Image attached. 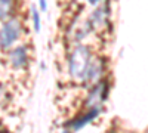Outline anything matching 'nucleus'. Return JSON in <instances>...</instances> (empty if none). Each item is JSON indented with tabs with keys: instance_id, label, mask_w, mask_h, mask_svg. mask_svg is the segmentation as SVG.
<instances>
[{
	"instance_id": "1",
	"label": "nucleus",
	"mask_w": 148,
	"mask_h": 133,
	"mask_svg": "<svg viewBox=\"0 0 148 133\" xmlns=\"http://www.w3.org/2000/svg\"><path fill=\"white\" fill-rule=\"evenodd\" d=\"M92 61V52L88 46L79 44L73 49L68 58V72L74 80L83 81L86 70Z\"/></svg>"
},
{
	"instance_id": "2",
	"label": "nucleus",
	"mask_w": 148,
	"mask_h": 133,
	"mask_svg": "<svg viewBox=\"0 0 148 133\" xmlns=\"http://www.w3.org/2000/svg\"><path fill=\"white\" fill-rule=\"evenodd\" d=\"M22 33V24L16 18H9L0 28V49H9Z\"/></svg>"
},
{
	"instance_id": "3",
	"label": "nucleus",
	"mask_w": 148,
	"mask_h": 133,
	"mask_svg": "<svg viewBox=\"0 0 148 133\" xmlns=\"http://www.w3.org/2000/svg\"><path fill=\"white\" fill-rule=\"evenodd\" d=\"M102 74H104V61L102 59H93L86 70V74H84V78L83 81L84 83H90V84H96L99 83L101 78H102Z\"/></svg>"
},
{
	"instance_id": "4",
	"label": "nucleus",
	"mask_w": 148,
	"mask_h": 133,
	"mask_svg": "<svg viewBox=\"0 0 148 133\" xmlns=\"http://www.w3.org/2000/svg\"><path fill=\"white\" fill-rule=\"evenodd\" d=\"M9 64L14 70H22L28 64V50L25 46H18L9 52Z\"/></svg>"
},
{
	"instance_id": "5",
	"label": "nucleus",
	"mask_w": 148,
	"mask_h": 133,
	"mask_svg": "<svg viewBox=\"0 0 148 133\" xmlns=\"http://www.w3.org/2000/svg\"><path fill=\"white\" fill-rule=\"evenodd\" d=\"M105 93H107V87H105V83L99 81L93 84V87L88 96V101H86V105L89 108H95V106H99V104L105 99Z\"/></svg>"
},
{
	"instance_id": "6",
	"label": "nucleus",
	"mask_w": 148,
	"mask_h": 133,
	"mask_svg": "<svg viewBox=\"0 0 148 133\" xmlns=\"http://www.w3.org/2000/svg\"><path fill=\"white\" fill-rule=\"evenodd\" d=\"M99 114V106H95V108H90V110L86 113L83 117H80V118H77V120H74V121L71 123V129H74V130H79V129H82L83 126H86L88 123H90L93 118H96V115Z\"/></svg>"
},
{
	"instance_id": "7",
	"label": "nucleus",
	"mask_w": 148,
	"mask_h": 133,
	"mask_svg": "<svg viewBox=\"0 0 148 133\" xmlns=\"http://www.w3.org/2000/svg\"><path fill=\"white\" fill-rule=\"evenodd\" d=\"M15 9V0H0V21L12 18Z\"/></svg>"
},
{
	"instance_id": "8",
	"label": "nucleus",
	"mask_w": 148,
	"mask_h": 133,
	"mask_svg": "<svg viewBox=\"0 0 148 133\" xmlns=\"http://www.w3.org/2000/svg\"><path fill=\"white\" fill-rule=\"evenodd\" d=\"M107 22V14H105V8H98L93 14L90 15V27L95 28V27H99L102 25V24Z\"/></svg>"
},
{
	"instance_id": "9",
	"label": "nucleus",
	"mask_w": 148,
	"mask_h": 133,
	"mask_svg": "<svg viewBox=\"0 0 148 133\" xmlns=\"http://www.w3.org/2000/svg\"><path fill=\"white\" fill-rule=\"evenodd\" d=\"M31 19H33V28L36 33H40V28H42V21H40V14L37 10L36 5L31 6Z\"/></svg>"
},
{
	"instance_id": "10",
	"label": "nucleus",
	"mask_w": 148,
	"mask_h": 133,
	"mask_svg": "<svg viewBox=\"0 0 148 133\" xmlns=\"http://www.w3.org/2000/svg\"><path fill=\"white\" fill-rule=\"evenodd\" d=\"M8 101H9V96H8L6 89L3 86H0V106H3Z\"/></svg>"
},
{
	"instance_id": "11",
	"label": "nucleus",
	"mask_w": 148,
	"mask_h": 133,
	"mask_svg": "<svg viewBox=\"0 0 148 133\" xmlns=\"http://www.w3.org/2000/svg\"><path fill=\"white\" fill-rule=\"evenodd\" d=\"M39 5H40V10H43V12H45V10L47 9V6H46V5H47V2H46V0H39Z\"/></svg>"
},
{
	"instance_id": "12",
	"label": "nucleus",
	"mask_w": 148,
	"mask_h": 133,
	"mask_svg": "<svg viewBox=\"0 0 148 133\" xmlns=\"http://www.w3.org/2000/svg\"><path fill=\"white\" fill-rule=\"evenodd\" d=\"M86 2H88V3H90V5H93V6H95V5H98V3H99L101 0H86Z\"/></svg>"
}]
</instances>
